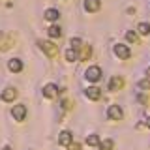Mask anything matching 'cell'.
Returning a JSON list of instances; mask_svg holds the SVG:
<instances>
[{"mask_svg":"<svg viewBox=\"0 0 150 150\" xmlns=\"http://www.w3.org/2000/svg\"><path fill=\"white\" fill-rule=\"evenodd\" d=\"M38 45H40V49L43 51V53L49 56V58H56V56H58V47H56L54 43H51V41L40 40V41H38Z\"/></svg>","mask_w":150,"mask_h":150,"instance_id":"cell-1","label":"cell"},{"mask_svg":"<svg viewBox=\"0 0 150 150\" xmlns=\"http://www.w3.org/2000/svg\"><path fill=\"white\" fill-rule=\"evenodd\" d=\"M86 79L92 81V83L100 81V79H101V69L98 68V66H90V68L86 69Z\"/></svg>","mask_w":150,"mask_h":150,"instance_id":"cell-2","label":"cell"},{"mask_svg":"<svg viewBox=\"0 0 150 150\" xmlns=\"http://www.w3.org/2000/svg\"><path fill=\"white\" fill-rule=\"evenodd\" d=\"M11 115H13V118L19 120V122L25 120V116H26V107H25V105H15V107L11 109Z\"/></svg>","mask_w":150,"mask_h":150,"instance_id":"cell-3","label":"cell"},{"mask_svg":"<svg viewBox=\"0 0 150 150\" xmlns=\"http://www.w3.org/2000/svg\"><path fill=\"white\" fill-rule=\"evenodd\" d=\"M115 54L116 56H118V58H122V60H128L129 58V49H128V47H126V45H115Z\"/></svg>","mask_w":150,"mask_h":150,"instance_id":"cell-4","label":"cell"},{"mask_svg":"<svg viewBox=\"0 0 150 150\" xmlns=\"http://www.w3.org/2000/svg\"><path fill=\"white\" fill-rule=\"evenodd\" d=\"M43 96L45 98H49V100H53V98L58 96V86L56 84H45V88H43Z\"/></svg>","mask_w":150,"mask_h":150,"instance_id":"cell-5","label":"cell"},{"mask_svg":"<svg viewBox=\"0 0 150 150\" xmlns=\"http://www.w3.org/2000/svg\"><path fill=\"white\" fill-rule=\"evenodd\" d=\"M107 116H109L111 120H120L122 118V109L118 105H111L109 111H107Z\"/></svg>","mask_w":150,"mask_h":150,"instance_id":"cell-6","label":"cell"},{"mask_svg":"<svg viewBox=\"0 0 150 150\" xmlns=\"http://www.w3.org/2000/svg\"><path fill=\"white\" fill-rule=\"evenodd\" d=\"M122 86H124V79H122V77H118V75H116V77H112V79H111V83H109V90L116 92V90H120Z\"/></svg>","mask_w":150,"mask_h":150,"instance_id":"cell-7","label":"cell"},{"mask_svg":"<svg viewBox=\"0 0 150 150\" xmlns=\"http://www.w3.org/2000/svg\"><path fill=\"white\" fill-rule=\"evenodd\" d=\"M15 96H17V90H15V88H11V86H8L6 90L2 92V100L4 101H13V100H15Z\"/></svg>","mask_w":150,"mask_h":150,"instance_id":"cell-8","label":"cell"},{"mask_svg":"<svg viewBox=\"0 0 150 150\" xmlns=\"http://www.w3.org/2000/svg\"><path fill=\"white\" fill-rule=\"evenodd\" d=\"M8 68L11 69L13 73H19V71H21V69H23V62H21V60H19V58H11V60H9V62H8Z\"/></svg>","mask_w":150,"mask_h":150,"instance_id":"cell-9","label":"cell"},{"mask_svg":"<svg viewBox=\"0 0 150 150\" xmlns=\"http://www.w3.org/2000/svg\"><path fill=\"white\" fill-rule=\"evenodd\" d=\"M86 98H90V100H100V98H101V90L98 86L86 88Z\"/></svg>","mask_w":150,"mask_h":150,"instance_id":"cell-10","label":"cell"},{"mask_svg":"<svg viewBox=\"0 0 150 150\" xmlns=\"http://www.w3.org/2000/svg\"><path fill=\"white\" fill-rule=\"evenodd\" d=\"M71 137H73V135L69 133V131H62V133L58 135V143L62 144V146H68V144L71 143Z\"/></svg>","mask_w":150,"mask_h":150,"instance_id":"cell-11","label":"cell"},{"mask_svg":"<svg viewBox=\"0 0 150 150\" xmlns=\"http://www.w3.org/2000/svg\"><path fill=\"white\" fill-rule=\"evenodd\" d=\"M84 9L86 11H98L100 9V0H84Z\"/></svg>","mask_w":150,"mask_h":150,"instance_id":"cell-12","label":"cell"},{"mask_svg":"<svg viewBox=\"0 0 150 150\" xmlns=\"http://www.w3.org/2000/svg\"><path fill=\"white\" fill-rule=\"evenodd\" d=\"M58 17H60V11H58V9H53V8H51V9H47V11H45V19H47V21H56Z\"/></svg>","mask_w":150,"mask_h":150,"instance_id":"cell-13","label":"cell"},{"mask_svg":"<svg viewBox=\"0 0 150 150\" xmlns=\"http://www.w3.org/2000/svg\"><path fill=\"white\" fill-rule=\"evenodd\" d=\"M47 34H49L51 38H60V36H62V30H60V26L53 25V26L47 28Z\"/></svg>","mask_w":150,"mask_h":150,"instance_id":"cell-14","label":"cell"},{"mask_svg":"<svg viewBox=\"0 0 150 150\" xmlns=\"http://www.w3.org/2000/svg\"><path fill=\"white\" fill-rule=\"evenodd\" d=\"M81 49H83V53H81V56H79V60H86L88 56L92 54V47L90 45H83Z\"/></svg>","mask_w":150,"mask_h":150,"instance_id":"cell-15","label":"cell"},{"mask_svg":"<svg viewBox=\"0 0 150 150\" xmlns=\"http://www.w3.org/2000/svg\"><path fill=\"white\" fill-rule=\"evenodd\" d=\"M66 58H68L69 62H75V60H79V54L75 53L73 49H68V51H66Z\"/></svg>","mask_w":150,"mask_h":150,"instance_id":"cell-16","label":"cell"},{"mask_svg":"<svg viewBox=\"0 0 150 150\" xmlns=\"http://www.w3.org/2000/svg\"><path fill=\"white\" fill-rule=\"evenodd\" d=\"M112 146H115V144H112L111 139H105V141H101V143H100V148L101 150H112Z\"/></svg>","mask_w":150,"mask_h":150,"instance_id":"cell-17","label":"cell"},{"mask_svg":"<svg viewBox=\"0 0 150 150\" xmlns=\"http://www.w3.org/2000/svg\"><path fill=\"white\" fill-rule=\"evenodd\" d=\"M86 144H88V146H96V144H100L98 135H88V137H86Z\"/></svg>","mask_w":150,"mask_h":150,"instance_id":"cell-18","label":"cell"},{"mask_svg":"<svg viewBox=\"0 0 150 150\" xmlns=\"http://www.w3.org/2000/svg\"><path fill=\"white\" fill-rule=\"evenodd\" d=\"M137 28H139V32H141V34H143V36L150 34V25H148V23H141V25H139Z\"/></svg>","mask_w":150,"mask_h":150,"instance_id":"cell-19","label":"cell"},{"mask_svg":"<svg viewBox=\"0 0 150 150\" xmlns=\"http://www.w3.org/2000/svg\"><path fill=\"white\" fill-rule=\"evenodd\" d=\"M81 47H83V41L79 40V38H73V40H71V49L75 51V53H77V51L81 49Z\"/></svg>","mask_w":150,"mask_h":150,"instance_id":"cell-20","label":"cell"},{"mask_svg":"<svg viewBox=\"0 0 150 150\" xmlns=\"http://www.w3.org/2000/svg\"><path fill=\"white\" fill-rule=\"evenodd\" d=\"M126 38H128V41H131V43H137L139 41V38H137V34H135L133 30H129L128 34H126Z\"/></svg>","mask_w":150,"mask_h":150,"instance_id":"cell-21","label":"cell"},{"mask_svg":"<svg viewBox=\"0 0 150 150\" xmlns=\"http://www.w3.org/2000/svg\"><path fill=\"white\" fill-rule=\"evenodd\" d=\"M139 88H143V90H150V79L141 81V83H139Z\"/></svg>","mask_w":150,"mask_h":150,"instance_id":"cell-22","label":"cell"},{"mask_svg":"<svg viewBox=\"0 0 150 150\" xmlns=\"http://www.w3.org/2000/svg\"><path fill=\"white\" fill-rule=\"evenodd\" d=\"M68 150H81V144H79V143H69Z\"/></svg>","mask_w":150,"mask_h":150,"instance_id":"cell-23","label":"cell"},{"mask_svg":"<svg viewBox=\"0 0 150 150\" xmlns=\"http://www.w3.org/2000/svg\"><path fill=\"white\" fill-rule=\"evenodd\" d=\"M144 124H146V126H148V128H150V118H148L146 122H144Z\"/></svg>","mask_w":150,"mask_h":150,"instance_id":"cell-24","label":"cell"},{"mask_svg":"<svg viewBox=\"0 0 150 150\" xmlns=\"http://www.w3.org/2000/svg\"><path fill=\"white\" fill-rule=\"evenodd\" d=\"M4 150H11V148H9V146H6V148H4Z\"/></svg>","mask_w":150,"mask_h":150,"instance_id":"cell-25","label":"cell"},{"mask_svg":"<svg viewBox=\"0 0 150 150\" xmlns=\"http://www.w3.org/2000/svg\"><path fill=\"white\" fill-rule=\"evenodd\" d=\"M148 77H150V68H148Z\"/></svg>","mask_w":150,"mask_h":150,"instance_id":"cell-26","label":"cell"}]
</instances>
